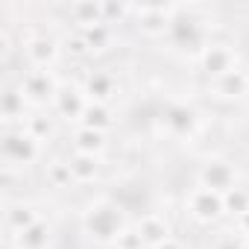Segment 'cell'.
<instances>
[{
    "instance_id": "cell-1",
    "label": "cell",
    "mask_w": 249,
    "mask_h": 249,
    "mask_svg": "<svg viewBox=\"0 0 249 249\" xmlns=\"http://www.w3.org/2000/svg\"><path fill=\"white\" fill-rule=\"evenodd\" d=\"M85 229L94 240L100 243H114L123 231H126V220H123V211L106 199L91 202L85 211Z\"/></svg>"
},
{
    "instance_id": "cell-2",
    "label": "cell",
    "mask_w": 249,
    "mask_h": 249,
    "mask_svg": "<svg viewBox=\"0 0 249 249\" xmlns=\"http://www.w3.org/2000/svg\"><path fill=\"white\" fill-rule=\"evenodd\" d=\"M36 156H38V141L30 138L27 129H21V132L6 129V135H3V159L9 164H30Z\"/></svg>"
},
{
    "instance_id": "cell-3",
    "label": "cell",
    "mask_w": 249,
    "mask_h": 249,
    "mask_svg": "<svg viewBox=\"0 0 249 249\" xmlns=\"http://www.w3.org/2000/svg\"><path fill=\"white\" fill-rule=\"evenodd\" d=\"M223 211H226V205H223V194L208 191V188H196V191L191 194V214H194L196 220L211 223V220H217Z\"/></svg>"
},
{
    "instance_id": "cell-4",
    "label": "cell",
    "mask_w": 249,
    "mask_h": 249,
    "mask_svg": "<svg viewBox=\"0 0 249 249\" xmlns=\"http://www.w3.org/2000/svg\"><path fill=\"white\" fill-rule=\"evenodd\" d=\"M234 167L231 164H226V161H208L205 167H202V173H199V182H202V188H208V191H217V194H229L231 188H234Z\"/></svg>"
},
{
    "instance_id": "cell-5",
    "label": "cell",
    "mask_w": 249,
    "mask_h": 249,
    "mask_svg": "<svg viewBox=\"0 0 249 249\" xmlns=\"http://www.w3.org/2000/svg\"><path fill=\"white\" fill-rule=\"evenodd\" d=\"M164 126L170 135L176 138H194L196 126H199V117L188 108V106H170L164 111Z\"/></svg>"
},
{
    "instance_id": "cell-6",
    "label": "cell",
    "mask_w": 249,
    "mask_h": 249,
    "mask_svg": "<svg viewBox=\"0 0 249 249\" xmlns=\"http://www.w3.org/2000/svg\"><path fill=\"white\" fill-rule=\"evenodd\" d=\"M211 91H214L217 97H223V100H240V97L249 91V73L240 71V68H234V71L217 76V79L211 82Z\"/></svg>"
},
{
    "instance_id": "cell-7",
    "label": "cell",
    "mask_w": 249,
    "mask_h": 249,
    "mask_svg": "<svg viewBox=\"0 0 249 249\" xmlns=\"http://www.w3.org/2000/svg\"><path fill=\"white\" fill-rule=\"evenodd\" d=\"M202 68L214 79L223 76V73H229V71H234V53H231V47H226V44H208L202 50Z\"/></svg>"
},
{
    "instance_id": "cell-8",
    "label": "cell",
    "mask_w": 249,
    "mask_h": 249,
    "mask_svg": "<svg viewBox=\"0 0 249 249\" xmlns=\"http://www.w3.org/2000/svg\"><path fill=\"white\" fill-rule=\"evenodd\" d=\"M135 12L141 15V30L150 33V36H159V33L170 30V24H173L170 15L176 9H170V6H138Z\"/></svg>"
},
{
    "instance_id": "cell-9",
    "label": "cell",
    "mask_w": 249,
    "mask_h": 249,
    "mask_svg": "<svg viewBox=\"0 0 249 249\" xmlns=\"http://www.w3.org/2000/svg\"><path fill=\"white\" fill-rule=\"evenodd\" d=\"M24 94L33 97V100H47V97L59 94V91H56V79H53L50 71H44V68L30 71V73L24 76Z\"/></svg>"
},
{
    "instance_id": "cell-10",
    "label": "cell",
    "mask_w": 249,
    "mask_h": 249,
    "mask_svg": "<svg viewBox=\"0 0 249 249\" xmlns=\"http://www.w3.org/2000/svg\"><path fill=\"white\" fill-rule=\"evenodd\" d=\"M56 106H59V114H62V117L79 120L88 103H85V97H82L76 88H62V91L56 94Z\"/></svg>"
},
{
    "instance_id": "cell-11",
    "label": "cell",
    "mask_w": 249,
    "mask_h": 249,
    "mask_svg": "<svg viewBox=\"0 0 249 249\" xmlns=\"http://www.w3.org/2000/svg\"><path fill=\"white\" fill-rule=\"evenodd\" d=\"M79 123H82L85 129L106 132V129L111 126V111H108V106H106V103H88V106H85V111H82V117H79Z\"/></svg>"
},
{
    "instance_id": "cell-12",
    "label": "cell",
    "mask_w": 249,
    "mask_h": 249,
    "mask_svg": "<svg viewBox=\"0 0 249 249\" xmlns=\"http://www.w3.org/2000/svg\"><path fill=\"white\" fill-rule=\"evenodd\" d=\"M56 53H59V47H56L53 38H33V41L27 44V56H30V62H33L36 68H47V65H53Z\"/></svg>"
},
{
    "instance_id": "cell-13",
    "label": "cell",
    "mask_w": 249,
    "mask_h": 249,
    "mask_svg": "<svg viewBox=\"0 0 249 249\" xmlns=\"http://www.w3.org/2000/svg\"><path fill=\"white\" fill-rule=\"evenodd\" d=\"M138 231H141V237H144V243L147 246H161L164 240H170V231H167V223L161 220V217H144L141 220V226H138Z\"/></svg>"
},
{
    "instance_id": "cell-14",
    "label": "cell",
    "mask_w": 249,
    "mask_h": 249,
    "mask_svg": "<svg viewBox=\"0 0 249 249\" xmlns=\"http://www.w3.org/2000/svg\"><path fill=\"white\" fill-rule=\"evenodd\" d=\"M38 223V217H36V211L30 208V205H12L9 211H6V229L12 231V234H21V231H27L30 226H36Z\"/></svg>"
},
{
    "instance_id": "cell-15",
    "label": "cell",
    "mask_w": 249,
    "mask_h": 249,
    "mask_svg": "<svg viewBox=\"0 0 249 249\" xmlns=\"http://www.w3.org/2000/svg\"><path fill=\"white\" fill-rule=\"evenodd\" d=\"M73 144H76V153L100 156V153H103V147H106V135H103V132H97V129H85V126H79V132H76Z\"/></svg>"
},
{
    "instance_id": "cell-16",
    "label": "cell",
    "mask_w": 249,
    "mask_h": 249,
    "mask_svg": "<svg viewBox=\"0 0 249 249\" xmlns=\"http://www.w3.org/2000/svg\"><path fill=\"white\" fill-rule=\"evenodd\" d=\"M15 237H18V246H21V249H44L47 240H50V226L38 220L36 226H30L27 231H21V234H15Z\"/></svg>"
},
{
    "instance_id": "cell-17",
    "label": "cell",
    "mask_w": 249,
    "mask_h": 249,
    "mask_svg": "<svg viewBox=\"0 0 249 249\" xmlns=\"http://www.w3.org/2000/svg\"><path fill=\"white\" fill-rule=\"evenodd\" d=\"M71 170H73V179H76V182H91V179H97L100 161H97V156L76 153V156L71 159Z\"/></svg>"
},
{
    "instance_id": "cell-18",
    "label": "cell",
    "mask_w": 249,
    "mask_h": 249,
    "mask_svg": "<svg viewBox=\"0 0 249 249\" xmlns=\"http://www.w3.org/2000/svg\"><path fill=\"white\" fill-rule=\"evenodd\" d=\"M85 91L94 97V103H106L114 94V79L108 73H91V79L85 82Z\"/></svg>"
},
{
    "instance_id": "cell-19",
    "label": "cell",
    "mask_w": 249,
    "mask_h": 249,
    "mask_svg": "<svg viewBox=\"0 0 249 249\" xmlns=\"http://www.w3.org/2000/svg\"><path fill=\"white\" fill-rule=\"evenodd\" d=\"M73 18H76L79 30H91V27H100V24H106V21H103V6H94V3L73 6Z\"/></svg>"
},
{
    "instance_id": "cell-20",
    "label": "cell",
    "mask_w": 249,
    "mask_h": 249,
    "mask_svg": "<svg viewBox=\"0 0 249 249\" xmlns=\"http://www.w3.org/2000/svg\"><path fill=\"white\" fill-rule=\"evenodd\" d=\"M47 179H50L53 188H71V185H76L73 170H71V161H53L47 167Z\"/></svg>"
},
{
    "instance_id": "cell-21",
    "label": "cell",
    "mask_w": 249,
    "mask_h": 249,
    "mask_svg": "<svg viewBox=\"0 0 249 249\" xmlns=\"http://www.w3.org/2000/svg\"><path fill=\"white\" fill-rule=\"evenodd\" d=\"M223 205H226V211L243 217L249 211V191L246 188H231L229 194H223Z\"/></svg>"
},
{
    "instance_id": "cell-22",
    "label": "cell",
    "mask_w": 249,
    "mask_h": 249,
    "mask_svg": "<svg viewBox=\"0 0 249 249\" xmlns=\"http://www.w3.org/2000/svg\"><path fill=\"white\" fill-rule=\"evenodd\" d=\"M79 33L85 36V41H88L91 50H106L108 41H111V30H108V24H100V27H91V30H79Z\"/></svg>"
},
{
    "instance_id": "cell-23",
    "label": "cell",
    "mask_w": 249,
    "mask_h": 249,
    "mask_svg": "<svg viewBox=\"0 0 249 249\" xmlns=\"http://www.w3.org/2000/svg\"><path fill=\"white\" fill-rule=\"evenodd\" d=\"M3 117H6V126L15 117H24V94H18V91L3 94Z\"/></svg>"
},
{
    "instance_id": "cell-24",
    "label": "cell",
    "mask_w": 249,
    "mask_h": 249,
    "mask_svg": "<svg viewBox=\"0 0 249 249\" xmlns=\"http://www.w3.org/2000/svg\"><path fill=\"white\" fill-rule=\"evenodd\" d=\"M50 132H53V126H50L47 117H30V120H27V135H30V138L44 141V138H50Z\"/></svg>"
},
{
    "instance_id": "cell-25",
    "label": "cell",
    "mask_w": 249,
    "mask_h": 249,
    "mask_svg": "<svg viewBox=\"0 0 249 249\" xmlns=\"http://www.w3.org/2000/svg\"><path fill=\"white\" fill-rule=\"evenodd\" d=\"M114 246H117V249H141V246H147V243H144V237H141L138 229H126V231L114 240Z\"/></svg>"
},
{
    "instance_id": "cell-26",
    "label": "cell",
    "mask_w": 249,
    "mask_h": 249,
    "mask_svg": "<svg viewBox=\"0 0 249 249\" xmlns=\"http://www.w3.org/2000/svg\"><path fill=\"white\" fill-rule=\"evenodd\" d=\"M65 44H68V53H71V56H85V53H91V47H88V41H85L82 33H73Z\"/></svg>"
},
{
    "instance_id": "cell-27",
    "label": "cell",
    "mask_w": 249,
    "mask_h": 249,
    "mask_svg": "<svg viewBox=\"0 0 249 249\" xmlns=\"http://www.w3.org/2000/svg\"><path fill=\"white\" fill-rule=\"evenodd\" d=\"M156 249H182V243H176V240L170 237V240H164V243H161V246H156Z\"/></svg>"
},
{
    "instance_id": "cell-28",
    "label": "cell",
    "mask_w": 249,
    "mask_h": 249,
    "mask_svg": "<svg viewBox=\"0 0 249 249\" xmlns=\"http://www.w3.org/2000/svg\"><path fill=\"white\" fill-rule=\"evenodd\" d=\"M240 229H243V231H246V234H249V211H246V214H243V217H240Z\"/></svg>"
},
{
    "instance_id": "cell-29",
    "label": "cell",
    "mask_w": 249,
    "mask_h": 249,
    "mask_svg": "<svg viewBox=\"0 0 249 249\" xmlns=\"http://www.w3.org/2000/svg\"><path fill=\"white\" fill-rule=\"evenodd\" d=\"M240 249H249V240H246V243H243V246H240Z\"/></svg>"
}]
</instances>
